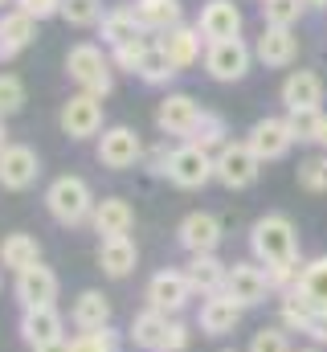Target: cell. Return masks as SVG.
<instances>
[{
	"mask_svg": "<svg viewBox=\"0 0 327 352\" xmlns=\"http://www.w3.org/2000/svg\"><path fill=\"white\" fill-rule=\"evenodd\" d=\"M249 254L258 266H266L274 295H286L299 283V230L286 213H266L249 226Z\"/></svg>",
	"mask_w": 327,
	"mask_h": 352,
	"instance_id": "cell-1",
	"label": "cell"
},
{
	"mask_svg": "<svg viewBox=\"0 0 327 352\" xmlns=\"http://www.w3.org/2000/svg\"><path fill=\"white\" fill-rule=\"evenodd\" d=\"M94 205H98V197H94V188L86 184V176L62 173L45 184V213H49L58 226H66V230L90 226Z\"/></svg>",
	"mask_w": 327,
	"mask_h": 352,
	"instance_id": "cell-2",
	"label": "cell"
},
{
	"mask_svg": "<svg viewBox=\"0 0 327 352\" xmlns=\"http://www.w3.org/2000/svg\"><path fill=\"white\" fill-rule=\"evenodd\" d=\"M66 78L82 90V94H94V98H106L115 90V66H111V54H102V45L94 41H78L66 50Z\"/></svg>",
	"mask_w": 327,
	"mask_h": 352,
	"instance_id": "cell-3",
	"label": "cell"
},
{
	"mask_svg": "<svg viewBox=\"0 0 327 352\" xmlns=\"http://www.w3.org/2000/svg\"><path fill=\"white\" fill-rule=\"evenodd\" d=\"M94 156H98L102 168H111V173H127V168H135V164L148 156V148H144V140H139L135 127H127V123H111V127H102V135L94 140Z\"/></svg>",
	"mask_w": 327,
	"mask_h": 352,
	"instance_id": "cell-4",
	"label": "cell"
},
{
	"mask_svg": "<svg viewBox=\"0 0 327 352\" xmlns=\"http://www.w3.org/2000/svg\"><path fill=\"white\" fill-rule=\"evenodd\" d=\"M258 176H262V160L253 156V148H249L245 140H229V144L213 156V180H217L221 188H229V192L249 188Z\"/></svg>",
	"mask_w": 327,
	"mask_h": 352,
	"instance_id": "cell-5",
	"label": "cell"
},
{
	"mask_svg": "<svg viewBox=\"0 0 327 352\" xmlns=\"http://www.w3.org/2000/svg\"><path fill=\"white\" fill-rule=\"evenodd\" d=\"M164 180L192 192V188H205L213 180V156L201 152L196 144H176L168 152V164H164Z\"/></svg>",
	"mask_w": 327,
	"mask_h": 352,
	"instance_id": "cell-6",
	"label": "cell"
},
{
	"mask_svg": "<svg viewBox=\"0 0 327 352\" xmlns=\"http://www.w3.org/2000/svg\"><path fill=\"white\" fill-rule=\"evenodd\" d=\"M58 127H62V135L74 140V144L98 140V135H102V98L82 94V90L70 94V98L62 102V111H58Z\"/></svg>",
	"mask_w": 327,
	"mask_h": 352,
	"instance_id": "cell-7",
	"label": "cell"
},
{
	"mask_svg": "<svg viewBox=\"0 0 327 352\" xmlns=\"http://www.w3.org/2000/svg\"><path fill=\"white\" fill-rule=\"evenodd\" d=\"M144 299H148V307H152V311H160V316H180V311L192 303V283H188V274H184V270L164 266V270H156V274L148 278Z\"/></svg>",
	"mask_w": 327,
	"mask_h": 352,
	"instance_id": "cell-8",
	"label": "cell"
},
{
	"mask_svg": "<svg viewBox=\"0 0 327 352\" xmlns=\"http://www.w3.org/2000/svg\"><path fill=\"white\" fill-rule=\"evenodd\" d=\"M249 66H253V45H245L242 37L205 45V74L213 82H242Z\"/></svg>",
	"mask_w": 327,
	"mask_h": 352,
	"instance_id": "cell-9",
	"label": "cell"
},
{
	"mask_svg": "<svg viewBox=\"0 0 327 352\" xmlns=\"http://www.w3.org/2000/svg\"><path fill=\"white\" fill-rule=\"evenodd\" d=\"M221 238H225V226H221V217L209 213V209H192V213H184L180 226H176V242H180V250H184L188 258H192V254H217Z\"/></svg>",
	"mask_w": 327,
	"mask_h": 352,
	"instance_id": "cell-10",
	"label": "cell"
},
{
	"mask_svg": "<svg viewBox=\"0 0 327 352\" xmlns=\"http://www.w3.org/2000/svg\"><path fill=\"white\" fill-rule=\"evenodd\" d=\"M225 295H229L242 311L262 307V303L274 295L266 266H258L253 258H249V263H234V266H229V274H225Z\"/></svg>",
	"mask_w": 327,
	"mask_h": 352,
	"instance_id": "cell-11",
	"label": "cell"
},
{
	"mask_svg": "<svg viewBox=\"0 0 327 352\" xmlns=\"http://www.w3.org/2000/svg\"><path fill=\"white\" fill-rule=\"evenodd\" d=\"M245 144L253 148V156H258L262 164H274V160H282L299 140H295L286 115H266V119H258V123L245 131Z\"/></svg>",
	"mask_w": 327,
	"mask_h": 352,
	"instance_id": "cell-12",
	"label": "cell"
},
{
	"mask_svg": "<svg viewBox=\"0 0 327 352\" xmlns=\"http://www.w3.org/2000/svg\"><path fill=\"white\" fill-rule=\"evenodd\" d=\"M201 111L205 107L192 94L172 90V94H164L160 107H156V127H160V135H168V140H188L192 127H196V119H201Z\"/></svg>",
	"mask_w": 327,
	"mask_h": 352,
	"instance_id": "cell-13",
	"label": "cell"
},
{
	"mask_svg": "<svg viewBox=\"0 0 327 352\" xmlns=\"http://www.w3.org/2000/svg\"><path fill=\"white\" fill-rule=\"evenodd\" d=\"M41 176V156L29 144H8L0 152V188L4 192H25Z\"/></svg>",
	"mask_w": 327,
	"mask_h": 352,
	"instance_id": "cell-14",
	"label": "cell"
},
{
	"mask_svg": "<svg viewBox=\"0 0 327 352\" xmlns=\"http://www.w3.org/2000/svg\"><path fill=\"white\" fill-rule=\"evenodd\" d=\"M16 332H21V340L29 349L54 344V340H66V316L58 311V303H49V307H21Z\"/></svg>",
	"mask_w": 327,
	"mask_h": 352,
	"instance_id": "cell-15",
	"label": "cell"
},
{
	"mask_svg": "<svg viewBox=\"0 0 327 352\" xmlns=\"http://www.w3.org/2000/svg\"><path fill=\"white\" fill-rule=\"evenodd\" d=\"M196 33L205 37V45L242 37V8L234 0H205L201 16H196Z\"/></svg>",
	"mask_w": 327,
	"mask_h": 352,
	"instance_id": "cell-16",
	"label": "cell"
},
{
	"mask_svg": "<svg viewBox=\"0 0 327 352\" xmlns=\"http://www.w3.org/2000/svg\"><path fill=\"white\" fill-rule=\"evenodd\" d=\"M58 291H62V283L45 263L29 266L12 278V295L21 307H49V303H58Z\"/></svg>",
	"mask_w": 327,
	"mask_h": 352,
	"instance_id": "cell-17",
	"label": "cell"
},
{
	"mask_svg": "<svg viewBox=\"0 0 327 352\" xmlns=\"http://www.w3.org/2000/svg\"><path fill=\"white\" fill-rule=\"evenodd\" d=\"M299 58V37L295 29H278V25H262V37L253 41V62H262L266 70H286Z\"/></svg>",
	"mask_w": 327,
	"mask_h": 352,
	"instance_id": "cell-18",
	"label": "cell"
},
{
	"mask_svg": "<svg viewBox=\"0 0 327 352\" xmlns=\"http://www.w3.org/2000/svg\"><path fill=\"white\" fill-rule=\"evenodd\" d=\"M238 324H242V307H238L225 291H221V295L201 299V311H196V328H201V336L221 340V336H234V332H238Z\"/></svg>",
	"mask_w": 327,
	"mask_h": 352,
	"instance_id": "cell-19",
	"label": "cell"
},
{
	"mask_svg": "<svg viewBox=\"0 0 327 352\" xmlns=\"http://www.w3.org/2000/svg\"><path fill=\"white\" fill-rule=\"evenodd\" d=\"M278 94L286 111H324V78L315 70H291Z\"/></svg>",
	"mask_w": 327,
	"mask_h": 352,
	"instance_id": "cell-20",
	"label": "cell"
},
{
	"mask_svg": "<svg viewBox=\"0 0 327 352\" xmlns=\"http://www.w3.org/2000/svg\"><path fill=\"white\" fill-rule=\"evenodd\" d=\"M90 230L98 234V242L102 238H127L135 230V209L123 197H102L90 213Z\"/></svg>",
	"mask_w": 327,
	"mask_h": 352,
	"instance_id": "cell-21",
	"label": "cell"
},
{
	"mask_svg": "<svg viewBox=\"0 0 327 352\" xmlns=\"http://www.w3.org/2000/svg\"><path fill=\"white\" fill-rule=\"evenodd\" d=\"M37 37V21L21 8H4L0 12V62H12L21 50H29Z\"/></svg>",
	"mask_w": 327,
	"mask_h": 352,
	"instance_id": "cell-22",
	"label": "cell"
},
{
	"mask_svg": "<svg viewBox=\"0 0 327 352\" xmlns=\"http://www.w3.org/2000/svg\"><path fill=\"white\" fill-rule=\"evenodd\" d=\"M156 45L168 54V62H172L176 70H188V66L201 62V45H205V37L196 33V25H176V29H168V33L156 37Z\"/></svg>",
	"mask_w": 327,
	"mask_h": 352,
	"instance_id": "cell-23",
	"label": "cell"
},
{
	"mask_svg": "<svg viewBox=\"0 0 327 352\" xmlns=\"http://www.w3.org/2000/svg\"><path fill=\"white\" fill-rule=\"evenodd\" d=\"M94 263L106 278H127L139 266V246L131 242V234L127 238H102L98 250H94Z\"/></svg>",
	"mask_w": 327,
	"mask_h": 352,
	"instance_id": "cell-24",
	"label": "cell"
},
{
	"mask_svg": "<svg viewBox=\"0 0 327 352\" xmlns=\"http://www.w3.org/2000/svg\"><path fill=\"white\" fill-rule=\"evenodd\" d=\"M70 324H74V332H102V328H111V299L102 291H94V287L78 291L74 303H70Z\"/></svg>",
	"mask_w": 327,
	"mask_h": 352,
	"instance_id": "cell-25",
	"label": "cell"
},
{
	"mask_svg": "<svg viewBox=\"0 0 327 352\" xmlns=\"http://www.w3.org/2000/svg\"><path fill=\"white\" fill-rule=\"evenodd\" d=\"M172 320H176V316H160V311L144 307V311L131 316V324H127V340H131L139 352H164V340H168Z\"/></svg>",
	"mask_w": 327,
	"mask_h": 352,
	"instance_id": "cell-26",
	"label": "cell"
},
{
	"mask_svg": "<svg viewBox=\"0 0 327 352\" xmlns=\"http://www.w3.org/2000/svg\"><path fill=\"white\" fill-rule=\"evenodd\" d=\"M188 283H192V295L209 299V295H221L225 291V274H229V263H221L217 254H192L188 266H184Z\"/></svg>",
	"mask_w": 327,
	"mask_h": 352,
	"instance_id": "cell-27",
	"label": "cell"
},
{
	"mask_svg": "<svg viewBox=\"0 0 327 352\" xmlns=\"http://www.w3.org/2000/svg\"><path fill=\"white\" fill-rule=\"evenodd\" d=\"M131 12L144 25V33H156V37L168 33V29H176V25H184L180 0H131Z\"/></svg>",
	"mask_w": 327,
	"mask_h": 352,
	"instance_id": "cell-28",
	"label": "cell"
},
{
	"mask_svg": "<svg viewBox=\"0 0 327 352\" xmlns=\"http://www.w3.org/2000/svg\"><path fill=\"white\" fill-rule=\"evenodd\" d=\"M37 263H41V242L33 234L16 230V234H4L0 238V266L4 270L21 274V270H29V266H37Z\"/></svg>",
	"mask_w": 327,
	"mask_h": 352,
	"instance_id": "cell-29",
	"label": "cell"
},
{
	"mask_svg": "<svg viewBox=\"0 0 327 352\" xmlns=\"http://www.w3.org/2000/svg\"><path fill=\"white\" fill-rule=\"evenodd\" d=\"M98 37H102V45H106V50H115V45L135 41V37H148V33H144V25L135 21L131 4H119V8L102 12V21H98Z\"/></svg>",
	"mask_w": 327,
	"mask_h": 352,
	"instance_id": "cell-30",
	"label": "cell"
},
{
	"mask_svg": "<svg viewBox=\"0 0 327 352\" xmlns=\"http://www.w3.org/2000/svg\"><path fill=\"white\" fill-rule=\"evenodd\" d=\"M184 144H196L201 152L217 156V152L229 144V127H225V119H221L217 111H201V119H196V127H192V135H188Z\"/></svg>",
	"mask_w": 327,
	"mask_h": 352,
	"instance_id": "cell-31",
	"label": "cell"
},
{
	"mask_svg": "<svg viewBox=\"0 0 327 352\" xmlns=\"http://www.w3.org/2000/svg\"><path fill=\"white\" fill-rule=\"evenodd\" d=\"M295 291H299V295H307L315 307H327V254L311 258V263H303Z\"/></svg>",
	"mask_w": 327,
	"mask_h": 352,
	"instance_id": "cell-32",
	"label": "cell"
},
{
	"mask_svg": "<svg viewBox=\"0 0 327 352\" xmlns=\"http://www.w3.org/2000/svg\"><path fill=\"white\" fill-rule=\"evenodd\" d=\"M311 316H315V303H311L307 295H299L295 287H291L286 295H278V320H282L286 332H303Z\"/></svg>",
	"mask_w": 327,
	"mask_h": 352,
	"instance_id": "cell-33",
	"label": "cell"
},
{
	"mask_svg": "<svg viewBox=\"0 0 327 352\" xmlns=\"http://www.w3.org/2000/svg\"><path fill=\"white\" fill-rule=\"evenodd\" d=\"M176 74H180V70H176V66L168 62V54H164L160 45L152 41V50L144 54V62H139V70H135V78H139L144 87H168V82H172Z\"/></svg>",
	"mask_w": 327,
	"mask_h": 352,
	"instance_id": "cell-34",
	"label": "cell"
},
{
	"mask_svg": "<svg viewBox=\"0 0 327 352\" xmlns=\"http://www.w3.org/2000/svg\"><path fill=\"white\" fill-rule=\"evenodd\" d=\"M307 8H311L307 0H262V21L278 25V29H295Z\"/></svg>",
	"mask_w": 327,
	"mask_h": 352,
	"instance_id": "cell-35",
	"label": "cell"
},
{
	"mask_svg": "<svg viewBox=\"0 0 327 352\" xmlns=\"http://www.w3.org/2000/svg\"><path fill=\"white\" fill-rule=\"evenodd\" d=\"M299 188H307V192H327V152H315V156H307V160H299Z\"/></svg>",
	"mask_w": 327,
	"mask_h": 352,
	"instance_id": "cell-36",
	"label": "cell"
},
{
	"mask_svg": "<svg viewBox=\"0 0 327 352\" xmlns=\"http://www.w3.org/2000/svg\"><path fill=\"white\" fill-rule=\"evenodd\" d=\"M62 21L74 29H90L102 21V0H62Z\"/></svg>",
	"mask_w": 327,
	"mask_h": 352,
	"instance_id": "cell-37",
	"label": "cell"
},
{
	"mask_svg": "<svg viewBox=\"0 0 327 352\" xmlns=\"http://www.w3.org/2000/svg\"><path fill=\"white\" fill-rule=\"evenodd\" d=\"M70 352H123V340L111 328H102V332H78V336H70Z\"/></svg>",
	"mask_w": 327,
	"mask_h": 352,
	"instance_id": "cell-38",
	"label": "cell"
},
{
	"mask_svg": "<svg viewBox=\"0 0 327 352\" xmlns=\"http://www.w3.org/2000/svg\"><path fill=\"white\" fill-rule=\"evenodd\" d=\"M148 50H152V37H135V41H123V45H115V50H111V66H115V70H127V74H135Z\"/></svg>",
	"mask_w": 327,
	"mask_h": 352,
	"instance_id": "cell-39",
	"label": "cell"
},
{
	"mask_svg": "<svg viewBox=\"0 0 327 352\" xmlns=\"http://www.w3.org/2000/svg\"><path fill=\"white\" fill-rule=\"evenodd\" d=\"M25 107V82L12 70H0V119H12Z\"/></svg>",
	"mask_w": 327,
	"mask_h": 352,
	"instance_id": "cell-40",
	"label": "cell"
},
{
	"mask_svg": "<svg viewBox=\"0 0 327 352\" xmlns=\"http://www.w3.org/2000/svg\"><path fill=\"white\" fill-rule=\"evenodd\" d=\"M245 352H295V349H291V336H286L282 324H266V328H258L249 336V349Z\"/></svg>",
	"mask_w": 327,
	"mask_h": 352,
	"instance_id": "cell-41",
	"label": "cell"
},
{
	"mask_svg": "<svg viewBox=\"0 0 327 352\" xmlns=\"http://www.w3.org/2000/svg\"><path fill=\"white\" fill-rule=\"evenodd\" d=\"M319 115H324V111H286V123H291V131H295L299 144H311V140H315Z\"/></svg>",
	"mask_w": 327,
	"mask_h": 352,
	"instance_id": "cell-42",
	"label": "cell"
},
{
	"mask_svg": "<svg viewBox=\"0 0 327 352\" xmlns=\"http://www.w3.org/2000/svg\"><path fill=\"white\" fill-rule=\"evenodd\" d=\"M12 8L29 12L33 21H49V16H62V0H16Z\"/></svg>",
	"mask_w": 327,
	"mask_h": 352,
	"instance_id": "cell-43",
	"label": "cell"
},
{
	"mask_svg": "<svg viewBox=\"0 0 327 352\" xmlns=\"http://www.w3.org/2000/svg\"><path fill=\"white\" fill-rule=\"evenodd\" d=\"M188 340H192V328L176 316L172 328H168V340H164V352H188Z\"/></svg>",
	"mask_w": 327,
	"mask_h": 352,
	"instance_id": "cell-44",
	"label": "cell"
},
{
	"mask_svg": "<svg viewBox=\"0 0 327 352\" xmlns=\"http://www.w3.org/2000/svg\"><path fill=\"white\" fill-rule=\"evenodd\" d=\"M303 336H307V340H311L315 349H324V344H327V307H315V316L307 320Z\"/></svg>",
	"mask_w": 327,
	"mask_h": 352,
	"instance_id": "cell-45",
	"label": "cell"
},
{
	"mask_svg": "<svg viewBox=\"0 0 327 352\" xmlns=\"http://www.w3.org/2000/svg\"><path fill=\"white\" fill-rule=\"evenodd\" d=\"M311 144H315L319 152H327V111L319 115V127H315V140H311Z\"/></svg>",
	"mask_w": 327,
	"mask_h": 352,
	"instance_id": "cell-46",
	"label": "cell"
},
{
	"mask_svg": "<svg viewBox=\"0 0 327 352\" xmlns=\"http://www.w3.org/2000/svg\"><path fill=\"white\" fill-rule=\"evenodd\" d=\"M29 352H70V340H54V344H41V349H29Z\"/></svg>",
	"mask_w": 327,
	"mask_h": 352,
	"instance_id": "cell-47",
	"label": "cell"
},
{
	"mask_svg": "<svg viewBox=\"0 0 327 352\" xmlns=\"http://www.w3.org/2000/svg\"><path fill=\"white\" fill-rule=\"evenodd\" d=\"M8 144H12V140H8V127H4V119H0V152H4Z\"/></svg>",
	"mask_w": 327,
	"mask_h": 352,
	"instance_id": "cell-48",
	"label": "cell"
},
{
	"mask_svg": "<svg viewBox=\"0 0 327 352\" xmlns=\"http://www.w3.org/2000/svg\"><path fill=\"white\" fill-rule=\"evenodd\" d=\"M307 4H311V8H327V0H307Z\"/></svg>",
	"mask_w": 327,
	"mask_h": 352,
	"instance_id": "cell-49",
	"label": "cell"
},
{
	"mask_svg": "<svg viewBox=\"0 0 327 352\" xmlns=\"http://www.w3.org/2000/svg\"><path fill=\"white\" fill-rule=\"evenodd\" d=\"M299 352H324V349H315V344H311V349H299Z\"/></svg>",
	"mask_w": 327,
	"mask_h": 352,
	"instance_id": "cell-50",
	"label": "cell"
},
{
	"mask_svg": "<svg viewBox=\"0 0 327 352\" xmlns=\"http://www.w3.org/2000/svg\"><path fill=\"white\" fill-rule=\"evenodd\" d=\"M0 291H4V266H0Z\"/></svg>",
	"mask_w": 327,
	"mask_h": 352,
	"instance_id": "cell-51",
	"label": "cell"
},
{
	"mask_svg": "<svg viewBox=\"0 0 327 352\" xmlns=\"http://www.w3.org/2000/svg\"><path fill=\"white\" fill-rule=\"evenodd\" d=\"M4 4H16V0H0V8H4Z\"/></svg>",
	"mask_w": 327,
	"mask_h": 352,
	"instance_id": "cell-52",
	"label": "cell"
},
{
	"mask_svg": "<svg viewBox=\"0 0 327 352\" xmlns=\"http://www.w3.org/2000/svg\"><path fill=\"white\" fill-rule=\"evenodd\" d=\"M221 352H238V349H221Z\"/></svg>",
	"mask_w": 327,
	"mask_h": 352,
	"instance_id": "cell-53",
	"label": "cell"
}]
</instances>
